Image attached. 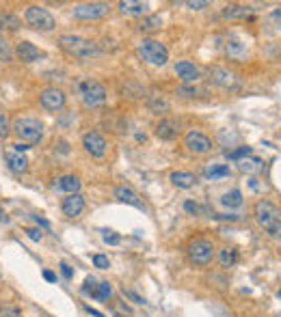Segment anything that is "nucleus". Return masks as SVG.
I'll return each mask as SVG.
<instances>
[{"label":"nucleus","mask_w":281,"mask_h":317,"mask_svg":"<svg viewBox=\"0 0 281 317\" xmlns=\"http://www.w3.org/2000/svg\"><path fill=\"white\" fill-rule=\"evenodd\" d=\"M59 43L67 54L76 56V59H95V56L102 54L98 43H93L89 39H82V37H76V35H63L59 39Z\"/></svg>","instance_id":"obj_1"},{"label":"nucleus","mask_w":281,"mask_h":317,"mask_svg":"<svg viewBox=\"0 0 281 317\" xmlns=\"http://www.w3.org/2000/svg\"><path fill=\"white\" fill-rule=\"evenodd\" d=\"M255 218L270 235L281 239V211L273 203H268V201H260V203L255 205Z\"/></svg>","instance_id":"obj_2"},{"label":"nucleus","mask_w":281,"mask_h":317,"mask_svg":"<svg viewBox=\"0 0 281 317\" xmlns=\"http://www.w3.org/2000/svg\"><path fill=\"white\" fill-rule=\"evenodd\" d=\"M76 91H78L82 104L84 106H91V108H95V106H102L106 102V97H109V93H106L104 84H100L98 80H78V82H76Z\"/></svg>","instance_id":"obj_3"},{"label":"nucleus","mask_w":281,"mask_h":317,"mask_svg":"<svg viewBox=\"0 0 281 317\" xmlns=\"http://www.w3.org/2000/svg\"><path fill=\"white\" fill-rule=\"evenodd\" d=\"M13 134L24 142H39L44 138V123L31 119V117H20L13 121Z\"/></svg>","instance_id":"obj_4"},{"label":"nucleus","mask_w":281,"mask_h":317,"mask_svg":"<svg viewBox=\"0 0 281 317\" xmlns=\"http://www.w3.org/2000/svg\"><path fill=\"white\" fill-rule=\"evenodd\" d=\"M139 54H141L147 63L160 65V67L169 61L167 47H164V43H160V41H156V39H143L141 45H139Z\"/></svg>","instance_id":"obj_5"},{"label":"nucleus","mask_w":281,"mask_h":317,"mask_svg":"<svg viewBox=\"0 0 281 317\" xmlns=\"http://www.w3.org/2000/svg\"><path fill=\"white\" fill-rule=\"evenodd\" d=\"M212 257H214V244L210 239L199 237L188 244V259L195 265H208L212 261Z\"/></svg>","instance_id":"obj_6"},{"label":"nucleus","mask_w":281,"mask_h":317,"mask_svg":"<svg viewBox=\"0 0 281 317\" xmlns=\"http://www.w3.org/2000/svg\"><path fill=\"white\" fill-rule=\"evenodd\" d=\"M24 20H26L28 26L37 28V31H52V28L56 26L52 13L44 7H28L26 13H24Z\"/></svg>","instance_id":"obj_7"},{"label":"nucleus","mask_w":281,"mask_h":317,"mask_svg":"<svg viewBox=\"0 0 281 317\" xmlns=\"http://www.w3.org/2000/svg\"><path fill=\"white\" fill-rule=\"evenodd\" d=\"M210 80L225 91H238L242 86L238 74L225 69V67H210Z\"/></svg>","instance_id":"obj_8"},{"label":"nucleus","mask_w":281,"mask_h":317,"mask_svg":"<svg viewBox=\"0 0 281 317\" xmlns=\"http://www.w3.org/2000/svg\"><path fill=\"white\" fill-rule=\"evenodd\" d=\"M39 102L46 110L50 112H59L63 106H65V93L61 89H54V86H50V89H44L39 93Z\"/></svg>","instance_id":"obj_9"},{"label":"nucleus","mask_w":281,"mask_h":317,"mask_svg":"<svg viewBox=\"0 0 281 317\" xmlns=\"http://www.w3.org/2000/svg\"><path fill=\"white\" fill-rule=\"evenodd\" d=\"M82 145H84L87 153H91L93 158H104V156H106V149H109V142H106V138L102 136L100 132H89V134H84Z\"/></svg>","instance_id":"obj_10"},{"label":"nucleus","mask_w":281,"mask_h":317,"mask_svg":"<svg viewBox=\"0 0 281 317\" xmlns=\"http://www.w3.org/2000/svg\"><path fill=\"white\" fill-rule=\"evenodd\" d=\"M109 13V5L106 3H87L74 7V17L78 20H98V17Z\"/></svg>","instance_id":"obj_11"},{"label":"nucleus","mask_w":281,"mask_h":317,"mask_svg":"<svg viewBox=\"0 0 281 317\" xmlns=\"http://www.w3.org/2000/svg\"><path fill=\"white\" fill-rule=\"evenodd\" d=\"M186 147H188V151H192V153H210L212 151V140L206 136V134H201V132H188L186 134Z\"/></svg>","instance_id":"obj_12"},{"label":"nucleus","mask_w":281,"mask_h":317,"mask_svg":"<svg viewBox=\"0 0 281 317\" xmlns=\"http://www.w3.org/2000/svg\"><path fill=\"white\" fill-rule=\"evenodd\" d=\"M15 56H17V59H20L22 63H35V61L46 59V54H44L37 45H33L31 41H20V43H17Z\"/></svg>","instance_id":"obj_13"},{"label":"nucleus","mask_w":281,"mask_h":317,"mask_svg":"<svg viewBox=\"0 0 281 317\" xmlns=\"http://www.w3.org/2000/svg\"><path fill=\"white\" fill-rule=\"evenodd\" d=\"M61 209H63V214L67 218H76V216H80L82 214V209H84V199L82 194H67L63 199V203H61Z\"/></svg>","instance_id":"obj_14"},{"label":"nucleus","mask_w":281,"mask_h":317,"mask_svg":"<svg viewBox=\"0 0 281 317\" xmlns=\"http://www.w3.org/2000/svg\"><path fill=\"white\" fill-rule=\"evenodd\" d=\"M154 132H156V136L162 140H173V138H178V134H180V123L176 119H160L156 123V128H154Z\"/></svg>","instance_id":"obj_15"},{"label":"nucleus","mask_w":281,"mask_h":317,"mask_svg":"<svg viewBox=\"0 0 281 317\" xmlns=\"http://www.w3.org/2000/svg\"><path fill=\"white\" fill-rule=\"evenodd\" d=\"M225 52H227L229 59H236V61H245V59H247V54H249L247 43H245V41H240L236 35H231L229 39H227V43H225Z\"/></svg>","instance_id":"obj_16"},{"label":"nucleus","mask_w":281,"mask_h":317,"mask_svg":"<svg viewBox=\"0 0 281 317\" xmlns=\"http://www.w3.org/2000/svg\"><path fill=\"white\" fill-rule=\"evenodd\" d=\"M115 199H119L121 203L132 205L137 209H145V205H143V201L139 199V194L132 188H128V186H117V188H115Z\"/></svg>","instance_id":"obj_17"},{"label":"nucleus","mask_w":281,"mask_h":317,"mask_svg":"<svg viewBox=\"0 0 281 317\" xmlns=\"http://www.w3.org/2000/svg\"><path fill=\"white\" fill-rule=\"evenodd\" d=\"M176 74L180 76V78H182L184 82H197V80H199V76H201L199 67H195V65L188 63V61H180V63H176Z\"/></svg>","instance_id":"obj_18"},{"label":"nucleus","mask_w":281,"mask_h":317,"mask_svg":"<svg viewBox=\"0 0 281 317\" xmlns=\"http://www.w3.org/2000/svg\"><path fill=\"white\" fill-rule=\"evenodd\" d=\"M147 9H149L147 3H137V0H123V3H119V11L123 15H145Z\"/></svg>","instance_id":"obj_19"},{"label":"nucleus","mask_w":281,"mask_h":317,"mask_svg":"<svg viewBox=\"0 0 281 317\" xmlns=\"http://www.w3.org/2000/svg\"><path fill=\"white\" fill-rule=\"evenodd\" d=\"M251 13H253V9L245 5H227L223 9V17L225 20H242V17H249Z\"/></svg>","instance_id":"obj_20"},{"label":"nucleus","mask_w":281,"mask_h":317,"mask_svg":"<svg viewBox=\"0 0 281 317\" xmlns=\"http://www.w3.org/2000/svg\"><path fill=\"white\" fill-rule=\"evenodd\" d=\"M195 175L192 173H184V170H178V173H171V184L176 186V188H192L195 186Z\"/></svg>","instance_id":"obj_21"},{"label":"nucleus","mask_w":281,"mask_h":317,"mask_svg":"<svg viewBox=\"0 0 281 317\" xmlns=\"http://www.w3.org/2000/svg\"><path fill=\"white\" fill-rule=\"evenodd\" d=\"M5 160H7V166L11 168L13 173H17V175L28 168V160L22 156V153H7Z\"/></svg>","instance_id":"obj_22"},{"label":"nucleus","mask_w":281,"mask_h":317,"mask_svg":"<svg viewBox=\"0 0 281 317\" xmlns=\"http://www.w3.org/2000/svg\"><path fill=\"white\" fill-rule=\"evenodd\" d=\"M56 188L67 192V194H76L78 188H80V179L76 175H65V177H61L59 181H56Z\"/></svg>","instance_id":"obj_23"},{"label":"nucleus","mask_w":281,"mask_h":317,"mask_svg":"<svg viewBox=\"0 0 281 317\" xmlns=\"http://www.w3.org/2000/svg\"><path fill=\"white\" fill-rule=\"evenodd\" d=\"M219 263L223 267H234L238 263V251L236 248H231V246H225V248H221V253H219Z\"/></svg>","instance_id":"obj_24"},{"label":"nucleus","mask_w":281,"mask_h":317,"mask_svg":"<svg viewBox=\"0 0 281 317\" xmlns=\"http://www.w3.org/2000/svg\"><path fill=\"white\" fill-rule=\"evenodd\" d=\"M20 26H22V22L17 20L15 15L0 11V33H5V31H17Z\"/></svg>","instance_id":"obj_25"},{"label":"nucleus","mask_w":281,"mask_h":317,"mask_svg":"<svg viewBox=\"0 0 281 317\" xmlns=\"http://www.w3.org/2000/svg\"><path fill=\"white\" fill-rule=\"evenodd\" d=\"M221 203L225 205V207H229V209L240 207V205H242V192H240V190L225 192V194H223V199H221Z\"/></svg>","instance_id":"obj_26"},{"label":"nucleus","mask_w":281,"mask_h":317,"mask_svg":"<svg viewBox=\"0 0 281 317\" xmlns=\"http://www.w3.org/2000/svg\"><path fill=\"white\" fill-rule=\"evenodd\" d=\"M231 175V170L227 164H212L210 168H206V177L208 179H221V177H229Z\"/></svg>","instance_id":"obj_27"},{"label":"nucleus","mask_w":281,"mask_h":317,"mask_svg":"<svg viewBox=\"0 0 281 317\" xmlns=\"http://www.w3.org/2000/svg\"><path fill=\"white\" fill-rule=\"evenodd\" d=\"M238 168H240L242 173H257V170H262V160H260V158H253V156H249V158H245V160L238 162Z\"/></svg>","instance_id":"obj_28"},{"label":"nucleus","mask_w":281,"mask_h":317,"mask_svg":"<svg viewBox=\"0 0 281 317\" xmlns=\"http://www.w3.org/2000/svg\"><path fill=\"white\" fill-rule=\"evenodd\" d=\"M162 26V17L160 15H147L145 20L141 22V31L143 33H149V31H156V28H160Z\"/></svg>","instance_id":"obj_29"},{"label":"nucleus","mask_w":281,"mask_h":317,"mask_svg":"<svg viewBox=\"0 0 281 317\" xmlns=\"http://www.w3.org/2000/svg\"><path fill=\"white\" fill-rule=\"evenodd\" d=\"M147 106L152 108V112H156V114H164L169 110V104L164 102L162 97H158V95H152V97L147 100Z\"/></svg>","instance_id":"obj_30"},{"label":"nucleus","mask_w":281,"mask_h":317,"mask_svg":"<svg viewBox=\"0 0 281 317\" xmlns=\"http://www.w3.org/2000/svg\"><path fill=\"white\" fill-rule=\"evenodd\" d=\"M203 91L197 89V86H188V84H182L178 86V95H182V97H197V95H201Z\"/></svg>","instance_id":"obj_31"},{"label":"nucleus","mask_w":281,"mask_h":317,"mask_svg":"<svg viewBox=\"0 0 281 317\" xmlns=\"http://www.w3.org/2000/svg\"><path fill=\"white\" fill-rule=\"evenodd\" d=\"M11 59H13V52H11V47H9V41L5 37H0V61L9 63Z\"/></svg>","instance_id":"obj_32"},{"label":"nucleus","mask_w":281,"mask_h":317,"mask_svg":"<svg viewBox=\"0 0 281 317\" xmlns=\"http://www.w3.org/2000/svg\"><path fill=\"white\" fill-rule=\"evenodd\" d=\"M251 147H238L236 151H227V158H231V160H236V162H240V160H245V158H249L251 156Z\"/></svg>","instance_id":"obj_33"},{"label":"nucleus","mask_w":281,"mask_h":317,"mask_svg":"<svg viewBox=\"0 0 281 317\" xmlns=\"http://www.w3.org/2000/svg\"><path fill=\"white\" fill-rule=\"evenodd\" d=\"M111 296H113V287L109 283H100L98 291H95V298H98V300H109Z\"/></svg>","instance_id":"obj_34"},{"label":"nucleus","mask_w":281,"mask_h":317,"mask_svg":"<svg viewBox=\"0 0 281 317\" xmlns=\"http://www.w3.org/2000/svg\"><path fill=\"white\" fill-rule=\"evenodd\" d=\"M98 281H95V278L93 276H89V278H87V281H84V287H82V294H87V296H93L95 298V291H98Z\"/></svg>","instance_id":"obj_35"},{"label":"nucleus","mask_w":281,"mask_h":317,"mask_svg":"<svg viewBox=\"0 0 281 317\" xmlns=\"http://www.w3.org/2000/svg\"><path fill=\"white\" fill-rule=\"evenodd\" d=\"M9 134V114L0 108V136H7Z\"/></svg>","instance_id":"obj_36"},{"label":"nucleus","mask_w":281,"mask_h":317,"mask_svg":"<svg viewBox=\"0 0 281 317\" xmlns=\"http://www.w3.org/2000/svg\"><path fill=\"white\" fill-rule=\"evenodd\" d=\"M93 265L100 267V270H106V267L111 265V261H109V257H104V255H93Z\"/></svg>","instance_id":"obj_37"},{"label":"nucleus","mask_w":281,"mask_h":317,"mask_svg":"<svg viewBox=\"0 0 281 317\" xmlns=\"http://www.w3.org/2000/svg\"><path fill=\"white\" fill-rule=\"evenodd\" d=\"M123 296L128 298V300H132L134 304H145V298H143V296H139L137 291H132V289H123Z\"/></svg>","instance_id":"obj_38"},{"label":"nucleus","mask_w":281,"mask_h":317,"mask_svg":"<svg viewBox=\"0 0 281 317\" xmlns=\"http://www.w3.org/2000/svg\"><path fill=\"white\" fill-rule=\"evenodd\" d=\"M270 24H273L277 31H281V9H275V11L270 13Z\"/></svg>","instance_id":"obj_39"},{"label":"nucleus","mask_w":281,"mask_h":317,"mask_svg":"<svg viewBox=\"0 0 281 317\" xmlns=\"http://www.w3.org/2000/svg\"><path fill=\"white\" fill-rule=\"evenodd\" d=\"M104 233H106V231H104ZM104 242H106V244H111V246H117V244L121 242V237H119L117 233H111V231H109V233L104 235Z\"/></svg>","instance_id":"obj_40"},{"label":"nucleus","mask_w":281,"mask_h":317,"mask_svg":"<svg viewBox=\"0 0 281 317\" xmlns=\"http://www.w3.org/2000/svg\"><path fill=\"white\" fill-rule=\"evenodd\" d=\"M26 235L33 239V242H41V237H44V233H41V229H26Z\"/></svg>","instance_id":"obj_41"},{"label":"nucleus","mask_w":281,"mask_h":317,"mask_svg":"<svg viewBox=\"0 0 281 317\" xmlns=\"http://www.w3.org/2000/svg\"><path fill=\"white\" fill-rule=\"evenodd\" d=\"M210 3H208V0H197V3H195V0H190V3H186V7H190V9H206Z\"/></svg>","instance_id":"obj_42"},{"label":"nucleus","mask_w":281,"mask_h":317,"mask_svg":"<svg viewBox=\"0 0 281 317\" xmlns=\"http://www.w3.org/2000/svg\"><path fill=\"white\" fill-rule=\"evenodd\" d=\"M184 209H186L188 214H199V205L192 203V201H186V203H184Z\"/></svg>","instance_id":"obj_43"},{"label":"nucleus","mask_w":281,"mask_h":317,"mask_svg":"<svg viewBox=\"0 0 281 317\" xmlns=\"http://www.w3.org/2000/svg\"><path fill=\"white\" fill-rule=\"evenodd\" d=\"M59 267H61V274H63L65 278H72V276H74V270H72V267L67 265V263H61Z\"/></svg>","instance_id":"obj_44"},{"label":"nucleus","mask_w":281,"mask_h":317,"mask_svg":"<svg viewBox=\"0 0 281 317\" xmlns=\"http://www.w3.org/2000/svg\"><path fill=\"white\" fill-rule=\"evenodd\" d=\"M0 317H17V311L15 309H9V306H7V309L0 311Z\"/></svg>","instance_id":"obj_45"},{"label":"nucleus","mask_w":281,"mask_h":317,"mask_svg":"<svg viewBox=\"0 0 281 317\" xmlns=\"http://www.w3.org/2000/svg\"><path fill=\"white\" fill-rule=\"evenodd\" d=\"M33 218H35V223H37V225H41L44 229H50V223H48L46 218H41V216H33Z\"/></svg>","instance_id":"obj_46"},{"label":"nucleus","mask_w":281,"mask_h":317,"mask_svg":"<svg viewBox=\"0 0 281 317\" xmlns=\"http://www.w3.org/2000/svg\"><path fill=\"white\" fill-rule=\"evenodd\" d=\"M44 278H46V281H50V283H54V281H56V274L50 272V270H46V272H44Z\"/></svg>","instance_id":"obj_47"},{"label":"nucleus","mask_w":281,"mask_h":317,"mask_svg":"<svg viewBox=\"0 0 281 317\" xmlns=\"http://www.w3.org/2000/svg\"><path fill=\"white\" fill-rule=\"evenodd\" d=\"M13 147H15V151H17V153H24V151L28 149L26 142H17V145H13Z\"/></svg>","instance_id":"obj_48"},{"label":"nucleus","mask_w":281,"mask_h":317,"mask_svg":"<svg viewBox=\"0 0 281 317\" xmlns=\"http://www.w3.org/2000/svg\"><path fill=\"white\" fill-rule=\"evenodd\" d=\"M87 311H89V313H91L93 317H104V315H102L100 311H95V309H91V306H87Z\"/></svg>","instance_id":"obj_49"},{"label":"nucleus","mask_w":281,"mask_h":317,"mask_svg":"<svg viewBox=\"0 0 281 317\" xmlns=\"http://www.w3.org/2000/svg\"><path fill=\"white\" fill-rule=\"evenodd\" d=\"M249 186L255 190V188H257V179H251V181H249Z\"/></svg>","instance_id":"obj_50"},{"label":"nucleus","mask_w":281,"mask_h":317,"mask_svg":"<svg viewBox=\"0 0 281 317\" xmlns=\"http://www.w3.org/2000/svg\"><path fill=\"white\" fill-rule=\"evenodd\" d=\"M115 317H125V315H121V313H117V315H115Z\"/></svg>","instance_id":"obj_51"}]
</instances>
